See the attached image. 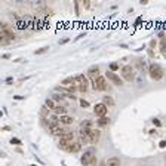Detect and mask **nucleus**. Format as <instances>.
<instances>
[{"label":"nucleus","instance_id":"obj_26","mask_svg":"<svg viewBox=\"0 0 166 166\" xmlns=\"http://www.w3.org/2000/svg\"><path fill=\"white\" fill-rule=\"evenodd\" d=\"M117 70H119V64H117V62H111V64H110V71L114 73V71H117Z\"/></svg>","mask_w":166,"mask_h":166},{"label":"nucleus","instance_id":"obj_39","mask_svg":"<svg viewBox=\"0 0 166 166\" xmlns=\"http://www.w3.org/2000/svg\"><path fill=\"white\" fill-rule=\"evenodd\" d=\"M10 58V55H9V53H5V55H3V59H9Z\"/></svg>","mask_w":166,"mask_h":166},{"label":"nucleus","instance_id":"obj_23","mask_svg":"<svg viewBox=\"0 0 166 166\" xmlns=\"http://www.w3.org/2000/svg\"><path fill=\"white\" fill-rule=\"evenodd\" d=\"M9 142H10L12 145H22V141H21L19 138H12Z\"/></svg>","mask_w":166,"mask_h":166},{"label":"nucleus","instance_id":"obj_36","mask_svg":"<svg viewBox=\"0 0 166 166\" xmlns=\"http://www.w3.org/2000/svg\"><path fill=\"white\" fill-rule=\"evenodd\" d=\"M68 40H70V39H62V40H59V45H65Z\"/></svg>","mask_w":166,"mask_h":166},{"label":"nucleus","instance_id":"obj_42","mask_svg":"<svg viewBox=\"0 0 166 166\" xmlns=\"http://www.w3.org/2000/svg\"><path fill=\"white\" fill-rule=\"evenodd\" d=\"M100 166H107V160H105V162H101Z\"/></svg>","mask_w":166,"mask_h":166},{"label":"nucleus","instance_id":"obj_10","mask_svg":"<svg viewBox=\"0 0 166 166\" xmlns=\"http://www.w3.org/2000/svg\"><path fill=\"white\" fill-rule=\"evenodd\" d=\"M101 138V131L100 129H93L92 128V132H91V144H98Z\"/></svg>","mask_w":166,"mask_h":166},{"label":"nucleus","instance_id":"obj_32","mask_svg":"<svg viewBox=\"0 0 166 166\" xmlns=\"http://www.w3.org/2000/svg\"><path fill=\"white\" fill-rule=\"evenodd\" d=\"M159 147H160V148H166V140L159 142Z\"/></svg>","mask_w":166,"mask_h":166},{"label":"nucleus","instance_id":"obj_16","mask_svg":"<svg viewBox=\"0 0 166 166\" xmlns=\"http://www.w3.org/2000/svg\"><path fill=\"white\" fill-rule=\"evenodd\" d=\"M160 52L166 58V36L165 37H160Z\"/></svg>","mask_w":166,"mask_h":166},{"label":"nucleus","instance_id":"obj_24","mask_svg":"<svg viewBox=\"0 0 166 166\" xmlns=\"http://www.w3.org/2000/svg\"><path fill=\"white\" fill-rule=\"evenodd\" d=\"M80 128H92V122L91 120H85L80 123Z\"/></svg>","mask_w":166,"mask_h":166},{"label":"nucleus","instance_id":"obj_21","mask_svg":"<svg viewBox=\"0 0 166 166\" xmlns=\"http://www.w3.org/2000/svg\"><path fill=\"white\" fill-rule=\"evenodd\" d=\"M97 123H98V126H105V124L110 123V119L108 117H101V119L97 120Z\"/></svg>","mask_w":166,"mask_h":166},{"label":"nucleus","instance_id":"obj_28","mask_svg":"<svg viewBox=\"0 0 166 166\" xmlns=\"http://www.w3.org/2000/svg\"><path fill=\"white\" fill-rule=\"evenodd\" d=\"M79 102H80V107H83V108L89 107V102H88L86 100H79Z\"/></svg>","mask_w":166,"mask_h":166},{"label":"nucleus","instance_id":"obj_3","mask_svg":"<svg viewBox=\"0 0 166 166\" xmlns=\"http://www.w3.org/2000/svg\"><path fill=\"white\" fill-rule=\"evenodd\" d=\"M120 74H122V79L126 80V82H132L135 79V73H133L132 65H124L120 68Z\"/></svg>","mask_w":166,"mask_h":166},{"label":"nucleus","instance_id":"obj_15","mask_svg":"<svg viewBox=\"0 0 166 166\" xmlns=\"http://www.w3.org/2000/svg\"><path fill=\"white\" fill-rule=\"evenodd\" d=\"M102 104H105L107 107H113V105H114V100H113L111 97L105 95V97H102Z\"/></svg>","mask_w":166,"mask_h":166},{"label":"nucleus","instance_id":"obj_25","mask_svg":"<svg viewBox=\"0 0 166 166\" xmlns=\"http://www.w3.org/2000/svg\"><path fill=\"white\" fill-rule=\"evenodd\" d=\"M48 49H49V46H43V48H40V49L36 50L34 53H36V55H40V53H45V52H46Z\"/></svg>","mask_w":166,"mask_h":166},{"label":"nucleus","instance_id":"obj_19","mask_svg":"<svg viewBox=\"0 0 166 166\" xmlns=\"http://www.w3.org/2000/svg\"><path fill=\"white\" fill-rule=\"evenodd\" d=\"M107 166H120V159L119 157H110L107 160Z\"/></svg>","mask_w":166,"mask_h":166},{"label":"nucleus","instance_id":"obj_13","mask_svg":"<svg viewBox=\"0 0 166 166\" xmlns=\"http://www.w3.org/2000/svg\"><path fill=\"white\" fill-rule=\"evenodd\" d=\"M74 122V117L64 114V116H59V124H71Z\"/></svg>","mask_w":166,"mask_h":166},{"label":"nucleus","instance_id":"obj_35","mask_svg":"<svg viewBox=\"0 0 166 166\" xmlns=\"http://www.w3.org/2000/svg\"><path fill=\"white\" fill-rule=\"evenodd\" d=\"M154 48H156V40L153 39V40L150 42V49H154Z\"/></svg>","mask_w":166,"mask_h":166},{"label":"nucleus","instance_id":"obj_27","mask_svg":"<svg viewBox=\"0 0 166 166\" xmlns=\"http://www.w3.org/2000/svg\"><path fill=\"white\" fill-rule=\"evenodd\" d=\"M136 65H138L140 70H142V68L145 67V61H144V59H138V61H136Z\"/></svg>","mask_w":166,"mask_h":166},{"label":"nucleus","instance_id":"obj_5","mask_svg":"<svg viewBox=\"0 0 166 166\" xmlns=\"http://www.w3.org/2000/svg\"><path fill=\"white\" fill-rule=\"evenodd\" d=\"M92 88H93L95 91H105V89H107V77L100 76V77L97 79V82L92 83Z\"/></svg>","mask_w":166,"mask_h":166},{"label":"nucleus","instance_id":"obj_2","mask_svg":"<svg viewBox=\"0 0 166 166\" xmlns=\"http://www.w3.org/2000/svg\"><path fill=\"white\" fill-rule=\"evenodd\" d=\"M148 74L153 80H160L165 73H163V68L159 65V64L153 62V64H150V67H148Z\"/></svg>","mask_w":166,"mask_h":166},{"label":"nucleus","instance_id":"obj_9","mask_svg":"<svg viewBox=\"0 0 166 166\" xmlns=\"http://www.w3.org/2000/svg\"><path fill=\"white\" fill-rule=\"evenodd\" d=\"M80 150H82V144H80V142L73 141V142H70V144L67 145L65 151H68V153H79Z\"/></svg>","mask_w":166,"mask_h":166},{"label":"nucleus","instance_id":"obj_14","mask_svg":"<svg viewBox=\"0 0 166 166\" xmlns=\"http://www.w3.org/2000/svg\"><path fill=\"white\" fill-rule=\"evenodd\" d=\"M59 141H67V142H73L74 141V133L70 132V131H67L61 138H59Z\"/></svg>","mask_w":166,"mask_h":166},{"label":"nucleus","instance_id":"obj_41","mask_svg":"<svg viewBox=\"0 0 166 166\" xmlns=\"http://www.w3.org/2000/svg\"><path fill=\"white\" fill-rule=\"evenodd\" d=\"M150 133H151V135H154V133H157V131H156V129H151V131H150Z\"/></svg>","mask_w":166,"mask_h":166},{"label":"nucleus","instance_id":"obj_8","mask_svg":"<svg viewBox=\"0 0 166 166\" xmlns=\"http://www.w3.org/2000/svg\"><path fill=\"white\" fill-rule=\"evenodd\" d=\"M49 132L52 133V135H55V136H62L64 133L67 132V131H64L62 129V126H59V124H50L49 126Z\"/></svg>","mask_w":166,"mask_h":166},{"label":"nucleus","instance_id":"obj_30","mask_svg":"<svg viewBox=\"0 0 166 166\" xmlns=\"http://www.w3.org/2000/svg\"><path fill=\"white\" fill-rule=\"evenodd\" d=\"M82 5L85 9H89L91 8V0H85V2H82Z\"/></svg>","mask_w":166,"mask_h":166},{"label":"nucleus","instance_id":"obj_31","mask_svg":"<svg viewBox=\"0 0 166 166\" xmlns=\"http://www.w3.org/2000/svg\"><path fill=\"white\" fill-rule=\"evenodd\" d=\"M153 123H154V126H157V128H160V126H162V122H160L159 119H153Z\"/></svg>","mask_w":166,"mask_h":166},{"label":"nucleus","instance_id":"obj_40","mask_svg":"<svg viewBox=\"0 0 166 166\" xmlns=\"http://www.w3.org/2000/svg\"><path fill=\"white\" fill-rule=\"evenodd\" d=\"M140 3H141V5H147V3H148V0H140Z\"/></svg>","mask_w":166,"mask_h":166},{"label":"nucleus","instance_id":"obj_20","mask_svg":"<svg viewBox=\"0 0 166 166\" xmlns=\"http://www.w3.org/2000/svg\"><path fill=\"white\" fill-rule=\"evenodd\" d=\"M0 33H14V30L9 27V24H2V27H0Z\"/></svg>","mask_w":166,"mask_h":166},{"label":"nucleus","instance_id":"obj_1","mask_svg":"<svg viewBox=\"0 0 166 166\" xmlns=\"http://www.w3.org/2000/svg\"><path fill=\"white\" fill-rule=\"evenodd\" d=\"M80 163L83 166H95L97 165V156H95V150H88L83 153L80 157Z\"/></svg>","mask_w":166,"mask_h":166},{"label":"nucleus","instance_id":"obj_18","mask_svg":"<svg viewBox=\"0 0 166 166\" xmlns=\"http://www.w3.org/2000/svg\"><path fill=\"white\" fill-rule=\"evenodd\" d=\"M45 107L48 108V110H52V111H53L55 107H57V105H55V101L52 100V98H48V100L45 101Z\"/></svg>","mask_w":166,"mask_h":166},{"label":"nucleus","instance_id":"obj_33","mask_svg":"<svg viewBox=\"0 0 166 166\" xmlns=\"http://www.w3.org/2000/svg\"><path fill=\"white\" fill-rule=\"evenodd\" d=\"M74 8H76V15H80V14H79V12H80V10H79V2H74Z\"/></svg>","mask_w":166,"mask_h":166},{"label":"nucleus","instance_id":"obj_37","mask_svg":"<svg viewBox=\"0 0 166 166\" xmlns=\"http://www.w3.org/2000/svg\"><path fill=\"white\" fill-rule=\"evenodd\" d=\"M22 98H24V97H21V95H15V97H14V100H17V101L22 100Z\"/></svg>","mask_w":166,"mask_h":166},{"label":"nucleus","instance_id":"obj_43","mask_svg":"<svg viewBox=\"0 0 166 166\" xmlns=\"http://www.w3.org/2000/svg\"><path fill=\"white\" fill-rule=\"evenodd\" d=\"M30 166H37V165H30Z\"/></svg>","mask_w":166,"mask_h":166},{"label":"nucleus","instance_id":"obj_38","mask_svg":"<svg viewBox=\"0 0 166 166\" xmlns=\"http://www.w3.org/2000/svg\"><path fill=\"white\" fill-rule=\"evenodd\" d=\"M148 55H150V57H154V50H153V49H148Z\"/></svg>","mask_w":166,"mask_h":166},{"label":"nucleus","instance_id":"obj_29","mask_svg":"<svg viewBox=\"0 0 166 166\" xmlns=\"http://www.w3.org/2000/svg\"><path fill=\"white\" fill-rule=\"evenodd\" d=\"M25 27H27V24H24V22H22L21 19H19V21L17 22V28H19V30H24Z\"/></svg>","mask_w":166,"mask_h":166},{"label":"nucleus","instance_id":"obj_6","mask_svg":"<svg viewBox=\"0 0 166 166\" xmlns=\"http://www.w3.org/2000/svg\"><path fill=\"white\" fill-rule=\"evenodd\" d=\"M105 77H107L113 85H116V86H122V85H123V79H122L119 74L113 73V71H107V73H105Z\"/></svg>","mask_w":166,"mask_h":166},{"label":"nucleus","instance_id":"obj_22","mask_svg":"<svg viewBox=\"0 0 166 166\" xmlns=\"http://www.w3.org/2000/svg\"><path fill=\"white\" fill-rule=\"evenodd\" d=\"M64 98H65V97H64L62 93H58V92H55V93L52 95V100L53 101H62Z\"/></svg>","mask_w":166,"mask_h":166},{"label":"nucleus","instance_id":"obj_17","mask_svg":"<svg viewBox=\"0 0 166 166\" xmlns=\"http://www.w3.org/2000/svg\"><path fill=\"white\" fill-rule=\"evenodd\" d=\"M53 113H55L57 116H64V114H67V108L65 107H61V105H57L55 110H53Z\"/></svg>","mask_w":166,"mask_h":166},{"label":"nucleus","instance_id":"obj_4","mask_svg":"<svg viewBox=\"0 0 166 166\" xmlns=\"http://www.w3.org/2000/svg\"><path fill=\"white\" fill-rule=\"evenodd\" d=\"M107 113H108V107L105 105V104H102V102L95 104V107H93V114L98 117V119H101V117H107Z\"/></svg>","mask_w":166,"mask_h":166},{"label":"nucleus","instance_id":"obj_12","mask_svg":"<svg viewBox=\"0 0 166 166\" xmlns=\"http://www.w3.org/2000/svg\"><path fill=\"white\" fill-rule=\"evenodd\" d=\"M74 85H77V82H76V77H67V79H64L62 82H61V86H65V88H70V86H74Z\"/></svg>","mask_w":166,"mask_h":166},{"label":"nucleus","instance_id":"obj_7","mask_svg":"<svg viewBox=\"0 0 166 166\" xmlns=\"http://www.w3.org/2000/svg\"><path fill=\"white\" fill-rule=\"evenodd\" d=\"M88 76L91 77V80H92V83H95L97 82V79L100 77V67L98 65H92L89 70H88Z\"/></svg>","mask_w":166,"mask_h":166},{"label":"nucleus","instance_id":"obj_11","mask_svg":"<svg viewBox=\"0 0 166 166\" xmlns=\"http://www.w3.org/2000/svg\"><path fill=\"white\" fill-rule=\"evenodd\" d=\"M76 82H77V86H89V82H88V79H86L85 74L76 76Z\"/></svg>","mask_w":166,"mask_h":166},{"label":"nucleus","instance_id":"obj_34","mask_svg":"<svg viewBox=\"0 0 166 166\" xmlns=\"http://www.w3.org/2000/svg\"><path fill=\"white\" fill-rule=\"evenodd\" d=\"M88 89H89V86H79V91L80 92H86Z\"/></svg>","mask_w":166,"mask_h":166}]
</instances>
